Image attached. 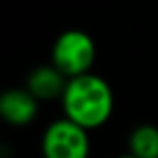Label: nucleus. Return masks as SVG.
<instances>
[{
    "instance_id": "nucleus-1",
    "label": "nucleus",
    "mask_w": 158,
    "mask_h": 158,
    "mask_svg": "<svg viewBox=\"0 0 158 158\" xmlns=\"http://www.w3.org/2000/svg\"><path fill=\"white\" fill-rule=\"evenodd\" d=\"M60 100L66 118L84 130L102 126L114 108V94L110 84L96 74L70 78Z\"/></svg>"
},
{
    "instance_id": "nucleus-2",
    "label": "nucleus",
    "mask_w": 158,
    "mask_h": 158,
    "mask_svg": "<svg viewBox=\"0 0 158 158\" xmlns=\"http://www.w3.org/2000/svg\"><path fill=\"white\" fill-rule=\"evenodd\" d=\"M96 60V44L82 30H66L56 38L52 46V66L66 78H78L90 74Z\"/></svg>"
},
{
    "instance_id": "nucleus-3",
    "label": "nucleus",
    "mask_w": 158,
    "mask_h": 158,
    "mask_svg": "<svg viewBox=\"0 0 158 158\" xmlns=\"http://www.w3.org/2000/svg\"><path fill=\"white\" fill-rule=\"evenodd\" d=\"M88 134L72 120L52 122L42 136L44 158H88Z\"/></svg>"
},
{
    "instance_id": "nucleus-4",
    "label": "nucleus",
    "mask_w": 158,
    "mask_h": 158,
    "mask_svg": "<svg viewBox=\"0 0 158 158\" xmlns=\"http://www.w3.org/2000/svg\"><path fill=\"white\" fill-rule=\"evenodd\" d=\"M68 84V78L54 66H40L28 74L26 90L36 100H54L62 98Z\"/></svg>"
},
{
    "instance_id": "nucleus-5",
    "label": "nucleus",
    "mask_w": 158,
    "mask_h": 158,
    "mask_svg": "<svg viewBox=\"0 0 158 158\" xmlns=\"http://www.w3.org/2000/svg\"><path fill=\"white\" fill-rule=\"evenodd\" d=\"M36 108H38V100L26 88L6 90L0 96V114L6 122L14 124V126L28 124L36 116Z\"/></svg>"
},
{
    "instance_id": "nucleus-6",
    "label": "nucleus",
    "mask_w": 158,
    "mask_h": 158,
    "mask_svg": "<svg viewBox=\"0 0 158 158\" xmlns=\"http://www.w3.org/2000/svg\"><path fill=\"white\" fill-rule=\"evenodd\" d=\"M130 156L134 158H158V126L140 124L128 136Z\"/></svg>"
},
{
    "instance_id": "nucleus-7",
    "label": "nucleus",
    "mask_w": 158,
    "mask_h": 158,
    "mask_svg": "<svg viewBox=\"0 0 158 158\" xmlns=\"http://www.w3.org/2000/svg\"><path fill=\"white\" fill-rule=\"evenodd\" d=\"M120 158H134V156H130V154H126V156H120Z\"/></svg>"
}]
</instances>
